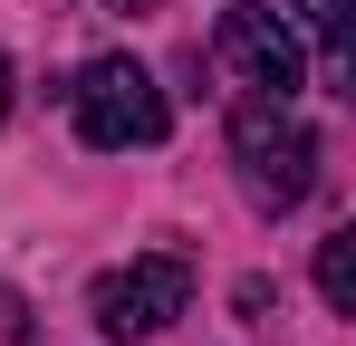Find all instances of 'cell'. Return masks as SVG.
<instances>
[{
  "label": "cell",
  "instance_id": "obj_1",
  "mask_svg": "<svg viewBox=\"0 0 356 346\" xmlns=\"http://www.w3.org/2000/svg\"><path fill=\"white\" fill-rule=\"evenodd\" d=\"M232 164H241V192H250L260 212H298L308 183H318V135H308L289 106L241 97V115H232Z\"/></svg>",
  "mask_w": 356,
  "mask_h": 346
},
{
  "label": "cell",
  "instance_id": "obj_2",
  "mask_svg": "<svg viewBox=\"0 0 356 346\" xmlns=\"http://www.w3.org/2000/svg\"><path fill=\"white\" fill-rule=\"evenodd\" d=\"M164 87H154V67H135V58H87L77 67V135L97 145V154H125V145H164Z\"/></svg>",
  "mask_w": 356,
  "mask_h": 346
},
{
  "label": "cell",
  "instance_id": "obj_3",
  "mask_svg": "<svg viewBox=\"0 0 356 346\" xmlns=\"http://www.w3.org/2000/svg\"><path fill=\"white\" fill-rule=\"evenodd\" d=\"M212 67L232 77L241 97H260V106H289L298 87H308V58H298L289 19L260 10V0H232V10H222V29H212Z\"/></svg>",
  "mask_w": 356,
  "mask_h": 346
},
{
  "label": "cell",
  "instance_id": "obj_4",
  "mask_svg": "<svg viewBox=\"0 0 356 346\" xmlns=\"http://www.w3.org/2000/svg\"><path fill=\"white\" fill-rule=\"evenodd\" d=\"M183 308H193V270H183L174 250H145V260H125V270H106V279L87 288V318H97V337H164Z\"/></svg>",
  "mask_w": 356,
  "mask_h": 346
},
{
  "label": "cell",
  "instance_id": "obj_5",
  "mask_svg": "<svg viewBox=\"0 0 356 346\" xmlns=\"http://www.w3.org/2000/svg\"><path fill=\"white\" fill-rule=\"evenodd\" d=\"M318 298H327L337 318L356 308V231H327V240H318Z\"/></svg>",
  "mask_w": 356,
  "mask_h": 346
},
{
  "label": "cell",
  "instance_id": "obj_6",
  "mask_svg": "<svg viewBox=\"0 0 356 346\" xmlns=\"http://www.w3.org/2000/svg\"><path fill=\"white\" fill-rule=\"evenodd\" d=\"M347 10L356 0H298V19H308V39L327 58V77H347Z\"/></svg>",
  "mask_w": 356,
  "mask_h": 346
},
{
  "label": "cell",
  "instance_id": "obj_7",
  "mask_svg": "<svg viewBox=\"0 0 356 346\" xmlns=\"http://www.w3.org/2000/svg\"><path fill=\"white\" fill-rule=\"evenodd\" d=\"M116 10H125V19H145V10H154V0H116Z\"/></svg>",
  "mask_w": 356,
  "mask_h": 346
},
{
  "label": "cell",
  "instance_id": "obj_8",
  "mask_svg": "<svg viewBox=\"0 0 356 346\" xmlns=\"http://www.w3.org/2000/svg\"><path fill=\"white\" fill-rule=\"evenodd\" d=\"M0 115H10V58H0Z\"/></svg>",
  "mask_w": 356,
  "mask_h": 346
}]
</instances>
